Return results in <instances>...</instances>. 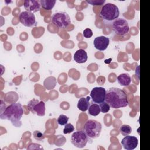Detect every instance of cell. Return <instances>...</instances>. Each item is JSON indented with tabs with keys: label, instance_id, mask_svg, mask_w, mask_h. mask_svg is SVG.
Returning a JSON list of instances; mask_svg holds the SVG:
<instances>
[{
	"label": "cell",
	"instance_id": "6da1fadb",
	"mask_svg": "<svg viewBox=\"0 0 150 150\" xmlns=\"http://www.w3.org/2000/svg\"><path fill=\"white\" fill-rule=\"evenodd\" d=\"M105 101L111 108H120L127 107L129 103L125 92L119 88H110L105 94Z\"/></svg>",
	"mask_w": 150,
	"mask_h": 150
},
{
	"label": "cell",
	"instance_id": "7a4b0ae2",
	"mask_svg": "<svg viewBox=\"0 0 150 150\" xmlns=\"http://www.w3.org/2000/svg\"><path fill=\"white\" fill-rule=\"evenodd\" d=\"M23 114V108L20 103H12L5 107L4 110H1L0 117L1 119L11 121L14 126L19 127L22 124L21 119Z\"/></svg>",
	"mask_w": 150,
	"mask_h": 150
},
{
	"label": "cell",
	"instance_id": "3957f363",
	"mask_svg": "<svg viewBox=\"0 0 150 150\" xmlns=\"http://www.w3.org/2000/svg\"><path fill=\"white\" fill-rule=\"evenodd\" d=\"M120 11L117 5L111 3L104 4L100 12V16L106 23L112 22L118 18Z\"/></svg>",
	"mask_w": 150,
	"mask_h": 150
},
{
	"label": "cell",
	"instance_id": "277c9868",
	"mask_svg": "<svg viewBox=\"0 0 150 150\" xmlns=\"http://www.w3.org/2000/svg\"><path fill=\"white\" fill-rule=\"evenodd\" d=\"M102 129L101 124L95 120H88L84 124L83 131L89 138L96 139L100 135Z\"/></svg>",
	"mask_w": 150,
	"mask_h": 150
},
{
	"label": "cell",
	"instance_id": "5b68a950",
	"mask_svg": "<svg viewBox=\"0 0 150 150\" xmlns=\"http://www.w3.org/2000/svg\"><path fill=\"white\" fill-rule=\"evenodd\" d=\"M52 22L59 28L64 29L71 23L69 15L66 12H58L54 13L52 16Z\"/></svg>",
	"mask_w": 150,
	"mask_h": 150
},
{
	"label": "cell",
	"instance_id": "8992f818",
	"mask_svg": "<svg viewBox=\"0 0 150 150\" xmlns=\"http://www.w3.org/2000/svg\"><path fill=\"white\" fill-rule=\"evenodd\" d=\"M112 28L116 35L120 36L126 35L129 30L128 22L124 18H117L112 22Z\"/></svg>",
	"mask_w": 150,
	"mask_h": 150
},
{
	"label": "cell",
	"instance_id": "52a82bcc",
	"mask_svg": "<svg viewBox=\"0 0 150 150\" xmlns=\"http://www.w3.org/2000/svg\"><path fill=\"white\" fill-rule=\"evenodd\" d=\"M88 141V137L83 130L76 131L71 136V144L79 148H84L86 145Z\"/></svg>",
	"mask_w": 150,
	"mask_h": 150
},
{
	"label": "cell",
	"instance_id": "ba28073f",
	"mask_svg": "<svg viewBox=\"0 0 150 150\" xmlns=\"http://www.w3.org/2000/svg\"><path fill=\"white\" fill-rule=\"evenodd\" d=\"M27 107L32 114H36L41 117L45 115V104L43 101H39L38 100L33 98L28 102Z\"/></svg>",
	"mask_w": 150,
	"mask_h": 150
},
{
	"label": "cell",
	"instance_id": "9c48e42d",
	"mask_svg": "<svg viewBox=\"0 0 150 150\" xmlns=\"http://www.w3.org/2000/svg\"><path fill=\"white\" fill-rule=\"evenodd\" d=\"M20 22L26 27H32L36 25L35 16L33 13L28 11H23L19 15Z\"/></svg>",
	"mask_w": 150,
	"mask_h": 150
},
{
	"label": "cell",
	"instance_id": "30bf717a",
	"mask_svg": "<svg viewBox=\"0 0 150 150\" xmlns=\"http://www.w3.org/2000/svg\"><path fill=\"white\" fill-rule=\"evenodd\" d=\"M106 90L104 88L96 87L93 88L90 92V97L94 103L101 104L105 101Z\"/></svg>",
	"mask_w": 150,
	"mask_h": 150
},
{
	"label": "cell",
	"instance_id": "8fae6325",
	"mask_svg": "<svg viewBox=\"0 0 150 150\" xmlns=\"http://www.w3.org/2000/svg\"><path fill=\"white\" fill-rule=\"evenodd\" d=\"M121 145L124 149L126 150H133L138 145V141L136 137L127 135L121 140Z\"/></svg>",
	"mask_w": 150,
	"mask_h": 150
},
{
	"label": "cell",
	"instance_id": "7c38bea8",
	"mask_svg": "<svg viewBox=\"0 0 150 150\" xmlns=\"http://www.w3.org/2000/svg\"><path fill=\"white\" fill-rule=\"evenodd\" d=\"M110 44V39L104 36L96 37L93 42L95 48L100 51L105 50Z\"/></svg>",
	"mask_w": 150,
	"mask_h": 150
},
{
	"label": "cell",
	"instance_id": "4fadbf2b",
	"mask_svg": "<svg viewBox=\"0 0 150 150\" xmlns=\"http://www.w3.org/2000/svg\"><path fill=\"white\" fill-rule=\"evenodd\" d=\"M23 6L26 11L35 13L40 11L41 5L40 3V1L25 0L24 1Z\"/></svg>",
	"mask_w": 150,
	"mask_h": 150
},
{
	"label": "cell",
	"instance_id": "5bb4252c",
	"mask_svg": "<svg viewBox=\"0 0 150 150\" xmlns=\"http://www.w3.org/2000/svg\"><path fill=\"white\" fill-rule=\"evenodd\" d=\"M73 58L76 63H84L87 60V53L84 49H80L74 53Z\"/></svg>",
	"mask_w": 150,
	"mask_h": 150
},
{
	"label": "cell",
	"instance_id": "9a60e30c",
	"mask_svg": "<svg viewBox=\"0 0 150 150\" xmlns=\"http://www.w3.org/2000/svg\"><path fill=\"white\" fill-rule=\"evenodd\" d=\"M90 97L89 96H87V97H81L77 103V108L79 110L83 112L86 111L90 105Z\"/></svg>",
	"mask_w": 150,
	"mask_h": 150
},
{
	"label": "cell",
	"instance_id": "2e32d148",
	"mask_svg": "<svg viewBox=\"0 0 150 150\" xmlns=\"http://www.w3.org/2000/svg\"><path fill=\"white\" fill-rule=\"evenodd\" d=\"M117 81L118 84L122 86H128L131 83V79L128 74L122 73L117 77Z\"/></svg>",
	"mask_w": 150,
	"mask_h": 150
},
{
	"label": "cell",
	"instance_id": "e0dca14e",
	"mask_svg": "<svg viewBox=\"0 0 150 150\" xmlns=\"http://www.w3.org/2000/svg\"><path fill=\"white\" fill-rule=\"evenodd\" d=\"M88 111V113L92 116H97L101 112L100 105L96 103H90Z\"/></svg>",
	"mask_w": 150,
	"mask_h": 150
},
{
	"label": "cell",
	"instance_id": "ac0fdd59",
	"mask_svg": "<svg viewBox=\"0 0 150 150\" xmlns=\"http://www.w3.org/2000/svg\"><path fill=\"white\" fill-rule=\"evenodd\" d=\"M56 80L55 77H49L45 79L44 81V87L48 89V90H51L54 88V87L56 85Z\"/></svg>",
	"mask_w": 150,
	"mask_h": 150
},
{
	"label": "cell",
	"instance_id": "d6986e66",
	"mask_svg": "<svg viewBox=\"0 0 150 150\" xmlns=\"http://www.w3.org/2000/svg\"><path fill=\"white\" fill-rule=\"evenodd\" d=\"M56 2V0H40V3L42 8L45 10H51Z\"/></svg>",
	"mask_w": 150,
	"mask_h": 150
},
{
	"label": "cell",
	"instance_id": "ffe728a7",
	"mask_svg": "<svg viewBox=\"0 0 150 150\" xmlns=\"http://www.w3.org/2000/svg\"><path fill=\"white\" fill-rule=\"evenodd\" d=\"M120 132L123 136L128 135L132 132L131 127L127 124L122 125L120 128Z\"/></svg>",
	"mask_w": 150,
	"mask_h": 150
},
{
	"label": "cell",
	"instance_id": "44dd1931",
	"mask_svg": "<svg viewBox=\"0 0 150 150\" xmlns=\"http://www.w3.org/2000/svg\"><path fill=\"white\" fill-rule=\"evenodd\" d=\"M69 117L65 115L61 114L57 118V123L60 125H65L67 123Z\"/></svg>",
	"mask_w": 150,
	"mask_h": 150
},
{
	"label": "cell",
	"instance_id": "7402d4cb",
	"mask_svg": "<svg viewBox=\"0 0 150 150\" xmlns=\"http://www.w3.org/2000/svg\"><path fill=\"white\" fill-rule=\"evenodd\" d=\"M33 137L34 138L37 140V141H42L43 140H44L45 139V135L44 134L41 132L40 131H35L33 132Z\"/></svg>",
	"mask_w": 150,
	"mask_h": 150
},
{
	"label": "cell",
	"instance_id": "603a6c76",
	"mask_svg": "<svg viewBox=\"0 0 150 150\" xmlns=\"http://www.w3.org/2000/svg\"><path fill=\"white\" fill-rule=\"evenodd\" d=\"M99 105H100L101 112H103V113H107V112H108L110 111V107L108 104V103H107L105 101H104L103 103L100 104Z\"/></svg>",
	"mask_w": 150,
	"mask_h": 150
},
{
	"label": "cell",
	"instance_id": "cb8c5ba5",
	"mask_svg": "<svg viewBox=\"0 0 150 150\" xmlns=\"http://www.w3.org/2000/svg\"><path fill=\"white\" fill-rule=\"evenodd\" d=\"M74 131V126L70 124V123H67L65 125H64V128L63 129V133L64 134H69L72 132L73 131Z\"/></svg>",
	"mask_w": 150,
	"mask_h": 150
},
{
	"label": "cell",
	"instance_id": "d4e9b609",
	"mask_svg": "<svg viewBox=\"0 0 150 150\" xmlns=\"http://www.w3.org/2000/svg\"><path fill=\"white\" fill-rule=\"evenodd\" d=\"M86 2L91 5H103L105 1V0H87Z\"/></svg>",
	"mask_w": 150,
	"mask_h": 150
},
{
	"label": "cell",
	"instance_id": "484cf974",
	"mask_svg": "<svg viewBox=\"0 0 150 150\" xmlns=\"http://www.w3.org/2000/svg\"><path fill=\"white\" fill-rule=\"evenodd\" d=\"M83 35L84 36V38H90L93 36V31L91 30V29L89 28H86L84 30Z\"/></svg>",
	"mask_w": 150,
	"mask_h": 150
}]
</instances>
